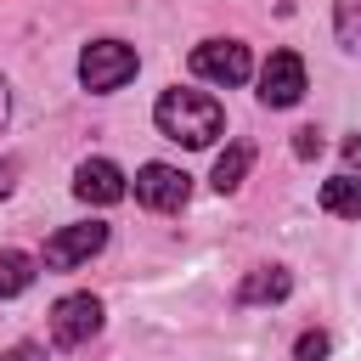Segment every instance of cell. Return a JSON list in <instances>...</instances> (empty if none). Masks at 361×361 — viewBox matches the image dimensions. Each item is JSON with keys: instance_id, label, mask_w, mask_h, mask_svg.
<instances>
[{"instance_id": "17", "label": "cell", "mask_w": 361, "mask_h": 361, "mask_svg": "<svg viewBox=\"0 0 361 361\" xmlns=\"http://www.w3.org/2000/svg\"><path fill=\"white\" fill-rule=\"evenodd\" d=\"M344 164H350V169H361V135H350V141H344Z\"/></svg>"}, {"instance_id": "13", "label": "cell", "mask_w": 361, "mask_h": 361, "mask_svg": "<svg viewBox=\"0 0 361 361\" xmlns=\"http://www.w3.org/2000/svg\"><path fill=\"white\" fill-rule=\"evenodd\" d=\"M333 34H338L344 51L361 56V0H338V11H333Z\"/></svg>"}, {"instance_id": "6", "label": "cell", "mask_w": 361, "mask_h": 361, "mask_svg": "<svg viewBox=\"0 0 361 361\" xmlns=\"http://www.w3.org/2000/svg\"><path fill=\"white\" fill-rule=\"evenodd\" d=\"M102 248H107V226L102 220H79V226H62V231L45 237V265L51 271H73Z\"/></svg>"}, {"instance_id": "16", "label": "cell", "mask_w": 361, "mask_h": 361, "mask_svg": "<svg viewBox=\"0 0 361 361\" xmlns=\"http://www.w3.org/2000/svg\"><path fill=\"white\" fill-rule=\"evenodd\" d=\"M0 361H39V350H34V344H11Z\"/></svg>"}, {"instance_id": "7", "label": "cell", "mask_w": 361, "mask_h": 361, "mask_svg": "<svg viewBox=\"0 0 361 361\" xmlns=\"http://www.w3.org/2000/svg\"><path fill=\"white\" fill-rule=\"evenodd\" d=\"M305 96V62L299 51H271V62L259 68V102L265 107H293Z\"/></svg>"}, {"instance_id": "4", "label": "cell", "mask_w": 361, "mask_h": 361, "mask_svg": "<svg viewBox=\"0 0 361 361\" xmlns=\"http://www.w3.org/2000/svg\"><path fill=\"white\" fill-rule=\"evenodd\" d=\"M186 197H192V175L186 169H175V164H141L135 169V203L141 209L175 214V209H186Z\"/></svg>"}, {"instance_id": "11", "label": "cell", "mask_w": 361, "mask_h": 361, "mask_svg": "<svg viewBox=\"0 0 361 361\" xmlns=\"http://www.w3.org/2000/svg\"><path fill=\"white\" fill-rule=\"evenodd\" d=\"M248 164H254V147H248V141H231V147L214 158V192H237L243 175H248Z\"/></svg>"}, {"instance_id": "8", "label": "cell", "mask_w": 361, "mask_h": 361, "mask_svg": "<svg viewBox=\"0 0 361 361\" xmlns=\"http://www.w3.org/2000/svg\"><path fill=\"white\" fill-rule=\"evenodd\" d=\"M130 186H124V169L113 164V158H85L79 169H73V197L79 203H96V209H107V203H118Z\"/></svg>"}, {"instance_id": "1", "label": "cell", "mask_w": 361, "mask_h": 361, "mask_svg": "<svg viewBox=\"0 0 361 361\" xmlns=\"http://www.w3.org/2000/svg\"><path fill=\"white\" fill-rule=\"evenodd\" d=\"M152 124L169 135V141H180V147H209L220 130H226V113H220V102L209 96V90H164L158 96V107H152Z\"/></svg>"}, {"instance_id": "10", "label": "cell", "mask_w": 361, "mask_h": 361, "mask_svg": "<svg viewBox=\"0 0 361 361\" xmlns=\"http://www.w3.org/2000/svg\"><path fill=\"white\" fill-rule=\"evenodd\" d=\"M322 209L338 214V220H361V180H355V175L322 180Z\"/></svg>"}, {"instance_id": "12", "label": "cell", "mask_w": 361, "mask_h": 361, "mask_svg": "<svg viewBox=\"0 0 361 361\" xmlns=\"http://www.w3.org/2000/svg\"><path fill=\"white\" fill-rule=\"evenodd\" d=\"M34 288V259L23 248H0V299H17Z\"/></svg>"}, {"instance_id": "3", "label": "cell", "mask_w": 361, "mask_h": 361, "mask_svg": "<svg viewBox=\"0 0 361 361\" xmlns=\"http://www.w3.org/2000/svg\"><path fill=\"white\" fill-rule=\"evenodd\" d=\"M102 333V299H90V293H62L56 305H51V344L56 350H79V344H90Z\"/></svg>"}, {"instance_id": "5", "label": "cell", "mask_w": 361, "mask_h": 361, "mask_svg": "<svg viewBox=\"0 0 361 361\" xmlns=\"http://www.w3.org/2000/svg\"><path fill=\"white\" fill-rule=\"evenodd\" d=\"M192 73L209 85H243L254 73V56L243 39H203V45H192Z\"/></svg>"}, {"instance_id": "14", "label": "cell", "mask_w": 361, "mask_h": 361, "mask_svg": "<svg viewBox=\"0 0 361 361\" xmlns=\"http://www.w3.org/2000/svg\"><path fill=\"white\" fill-rule=\"evenodd\" d=\"M327 350H333V338L316 327V333H299V344H293V361H322Z\"/></svg>"}, {"instance_id": "9", "label": "cell", "mask_w": 361, "mask_h": 361, "mask_svg": "<svg viewBox=\"0 0 361 361\" xmlns=\"http://www.w3.org/2000/svg\"><path fill=\"white\" fill-rule=\"evenodd\" d=\"M288 288H293V276H288L282 265H259V271L243 276L237 305H276V299H288Z\"/></svg>"}, {"instance_id": "19", "label": "cell", "mask_w": 361, "mask_h": 361, "mask_svg": "<svg viewBox=\"0 0 361 361\" xmlns=\"http://www.w3.org/2000/svg\"><path fill=\"white\" fill-rule=\"evenodd\" d=\"M11 175H17V164H6V169H0V197L11 192Z\"/></svg>"}, {"instance_id": "2", "label": "cell", "mask_w": 361, "mask_h": 361, "mask_svg": "<svg viewBox=\"0 0 361 361\" xmlns=\"http://www.w3.org/2000/svg\"><path fill=\"white\" fill-rule=\"evenodd\" d=\"M135 68H141V56H135V45H124V39H90V45L79 51V85L96 90V96L130 85Z\"/></svg>"}, {"instance_id": "15", "label": "cell", "mask_w": 361, "mask_h": 361, "mask_svg": "<svg viewBox=\"0 0 361 361\" xmlns=\"http://www.w3.org/2000/svg\"><path fill=\"white\" fill-rule=\"evenodd\" d=\"M293 152H299V158H316V152H322V130H316V124L293 130Z\"/></svg>"}, {"instance_id": "18", "label": "cell", "mask_w": 361, "mask_h": 361, "mask_svg": "<svg viewBox=\"0 0 361 361\" xmlns=\"http://www.w3.org/2000/svg\"><path fill=\"white\" fill-rule=\"evenodd\" d=\"M6 118H11V90H6V79H0V130H6Z\"/></svg>"}]
</instances>
